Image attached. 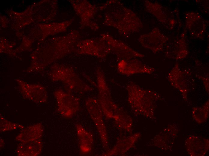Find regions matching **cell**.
Masks as SVG:
<instances>
[{
	"label": "cell",
	"mask_w": 209,
	"mask_h": 156,
	"mask_svg": "<svg viewBox=\"0 0 209 156\" xmlns=\"http://www.w3.org/2000/svg\"><path fill=\"white\" fill-rule=\"evenodd\" d=\"M129 100L133 108L137 110H144L153 105V98L157 94L150 91L145 90L133 82L127 85Z\"/></svg>",
	"instance_id": "1"
},
{
	"label": "cell",
	"mask_w": 209,
	"mask_h": 156,
	"mask_svg": "<svg viewBox=\"0 0 209 156\" xmlns=\"http://www.w3.org/2000/svg\"><path fill=\"white\" fill-rule=\"evenodd\" d=\"M144 4L147 11L168 29H173L179 20V16L177 12L174 13L173 10L159 3L152 2L146 0Z\"/></svg>",
	"instance_id": "2"
},
{
	"label": "cell",
	"mask_w": 209,
	"mask_h": 156,
	"mask_svg": "<svg viewBox=\"0 0 209 156\" xmlns=\"http://www.w3.org/2000/svg\"><path fill=\"white\" fill-rule=\"evenodd\" d=\"M168 39L158 28H155L149 33L141 35L139 40L144 47L156 53L163 50Z\"/></svg>",
	"instance_id": "3"
},
{
	"label": "cell",
	"mask_w": 209,
	"mask_h": 156,
	"mask_svg": "<svg viewBox=\"0 0 209 156\" xmlns=\"http://www.w3.org/2000/svg\"><path fill=\"white\" fill-rule=\"evenodd\" d=\"M185 16L186 27L191 34L198 38H204L207 27L206 21L195 12H187Z\"/></svg>",
	"instance_id": "4"
},
{
	"label": "cell",
	"mask_w": 209,
	"mask_h": 156,
	"mask_svg": "<svg viewBox=\"0 0 209 156\" xmlns=\"http://www.w3.org/2000/svg\"><path fill=\"white\" fill-rule=\"evenodd\" d=\"M118 69L121 74L128 76L139 73L152 74L155 71L154 68L135 58L120 60L118 64Z\"/></svg>",
	"instance_id": "5"
},
{
	"label": "cell",
	"mask_w": 209,
	"mask_h": 156,
	"mask_svg": "<svg viewBox=\"0 0 209 156\" xmlns=\"http://www.w3.org/2000/svg\"><path fill=\"white\" fill-rule=\"evenodd\" d=\"M185 35L184 33L180 38L165 44L164 46L165 48L163 50H164V53L166 57L176 60L186 57L189 52Z\"/></svg>",
	"instance_id": "6"
},
{
	"label": "cell",
	"mask_w": 209,
	"mask_h": 156,
	"mask_svg": "<svg viewBox=\"0 0 209 156\" xmlns=\"http://www.w3.org/2000/svg\"><path fill=\"white\" fill-rule=\"evenodd\" d=\"M17 81L20 85L21 93L26 98L37 103L44 102L46 100L47 93L42 86L29 84L19 80Z\"/></svg>",
	"instance_id": "7"
},
{
	"label": "cell",
	"mask_w": 209,
	"mask_h": 156,
	"mask_svg": "<svg viewBox=\"0 0 209 156\" xmlns=\"http://www.w3.org/2000/svg\"><path fill=\"white\" fill-rule=\"evenodd\" d=\"M186 78L184 71L180 69L177 63L168 76V79L171 85L178 89L183 97L186 98L188 82Z\"/></svg>",
	"instance_id": "8"
},
{
	"label": "cell",
	"mask_w": 209,
	"mask_h": 156,
	"mask_svg": "<svg viewBox=\"0 0 209 156\" xmlns=\"http://www.w3.org/2000/svg\"><path fill=\"white\" fill-rule=\"evenodd\" d=\"M43 143L39 139L22 142L18 146L17 152L19 156H37L42 151Z\"/></svg>",
	"instance_id": "9"
},
{
	"label": "cell",
	"mask_w": 209,
	"mask_h": 156,
	"mask_svg": "<svg viewBox=\"0 0 209 156\" xmlns=\"http://www.w3.org/2000/svg\"><path fill=\"white\" fill-rule=\"evenodd\" d=\"M43 132L41 124H35L23 130L16 137V140L22 142L39 139L42 136Z\"/></svg>",
	"instance_id": "10"
},
{
	"label": "cell",
	"mask_w": 209,
	"mask_h": 156,
	"mask_svg": "<svg viewBox=\"0 0 209 156\" xmlns=\"http://www.w3.org/2000/svg\"><path fill=\"white\" fill-rule=\"evenodd\" d=\"M208 111V101L202 107H194L192 111L193 116L198 123H202L207 119Z\"/></svg>",
	"instance_id": "11"
},
{
	"label": "cell",
	"mask_w": 209,
	"mask_h": 156,
	"mask_svg": "<svg viewBox=\"0 0 209 156\" xmlns=\"http://www.w3.org/2000/svg\"><path fill=\"white\" fill-rule=\"evenodd\" d=\"M20 125L14 123L6 120L4 118L0 119V130L1 131H7L16 129L20 128Z\"/></svg>",
	"instance_id": "12"
},
{
	"label": "cell",
	"mask_w": 209,
	"mask_h": 156,
	"mask_svg": "<svg viewBox=\"0 0 209 156\" xmlns=\"http://www.w3.org/2000/svg\"><path fill=\"white\" fill-rule=\"evenodd\" d=\"M201 77V79L203 81V82L204 83V85L205 86V87L206 88L207 90L208 91V88H209V79L208 77H203L202 76H200Z\"/></svg>",
	"instance_id": "13"
}]
</instances>
